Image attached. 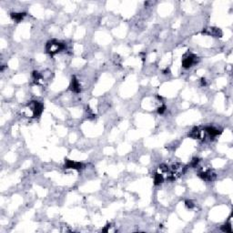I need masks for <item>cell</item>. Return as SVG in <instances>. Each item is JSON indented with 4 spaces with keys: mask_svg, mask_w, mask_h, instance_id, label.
<instances>
[{
    "mask_svg": "<svg viewBox=\"0 0 233 233\" xmlns=\"http://www.w3.org/2000/svg\"><path fill=\"white\" fill-rule=\"evenodd\" d=\"M186 206L189 208H194V203L192 202L191 200H187L186 201Z\"/></svg>",
    "mask_w": 233,
    "mask_h": 233,
    "instance_id": "cell-15",
    "label": "cell"
},
{
    "mask_svg": "<svg viewBox=\"0 0 233 233\" xmlns=\"http://www.w3.org/2000/svg\"><path fill=\"white\" fill-rule=\"evenodd\" d=\"M197 60H198V57L195 55H192L191 54V55L187 56L182 60V66L185 69H189V68L192 67L197 62Z\"/></svg>",
    "mask_w": 233,
    "mask_h": 233,
    "instance_id": "cell-3",
    "label": "cell"
},
{
    "mask_svg": "<svg viewBox=\"0 0 233 233\" xmlns=\"http://www.w3.org/2000/svg\"><path fill=\"white\" fill-rule=\"evenodd\" d=\"M164 180L165 178L164 177H163V175H161L160 173L157 172V173L154 175V184H155V185H159V184H161Z\"/></svg>",
    "mask_w": 233,
    "mask_h": 233,
    "instance_id": "cell-12",
    "label": "cell"
},
{
    "mask_svg": "<svg viewBox=\"0 0 233 233\" xmlns=\"http://www.w3.org/2000/svg\"><path fill=\"white\" fill-rule=\"evenodd\" d=\"M34 110H35V118H38L43 111V104L38 101H34Z\"/></svg>",
    "mask_w": 233,
    "mask_h": 233,
    "instance_id": "cell-9",
    "label": "cell"
},
{
    "mask_svg": "<svg viewBox=\"0 0 233 233\" xmlns=\"http://www.w3.org/2000/svg\"><path fill=\"white\" fill-rule=\"evenodd\" d=\"M70 87H71V90L75 93H79L81 91V86H80V83L78 81V79L74 76L72 78V80H71V85H70Z\"/></svg>",
    "mask_w": 233,
    "mask_h": 233,
    "instance_id": "cell-7",
    "label": "cell"
},
{
    "mask_svg": "<svg viewBox=\"0 0 233 233\" xmlns=\"http://www.w3.org/2000/svg\"><path fill=\"white\" fill-rule=\"evenodd\" d=\"M65 49V45L63 43L56 41V40H51L47 43L46 46V50L48 54L51 56L56 55L59 52H61L62 50Z\"/></svg>",
    "mask_w": 233,
    "mask_h": 233,
    "instance_id": "cell-1",
    "label": "cell"
},
{
    "mask_svg": "<svg viewBox=\"0 0 233 233\" xmlns=\"http://www.w3.org/2000/svg\"><path fill=\"white\" fill-rule=\"evenodd\" d=\"M82 163H80V162H75V161H72L70 159H66L65 160V168L79 170V169L82 168Z\"/></svg>",
    "mask_w": 233,
    "mask_h": 233,
    "instance_id": "cell-6",
    "label": "cell"
},
{
    "mask_svg": "<svg viewBox=\"0 0 233 233\" xmlns=\"http://www.w3.org/2000/svg\"><path fill=\"white\" fill-rule=\"evenodd\" d=\"M204 131H205L207 134H208L210 137H217L218 135H219V134L221 133L220 130L215 128H213V127H207V128H205Z\"/></svg>",
    "mask_w": 233,
    "mask_h": 233,
    "instance_id": "cell-8",
    "label": "cell"
},
{
    "mask_svg": "<svg viewBox=\"0 0 233 233\" xmlns=\"http://www.w3.org/2000/svg\"><path fill=\"white\" fill-rule=\"evenodd\" d=\"M33 79H34V81H35L36 84H38V85L44 83V78H43L42 75L39 72H38V71H34L33 72Z\"/></svg>",
    "mask_w": 233,
    "mask_h": 233,
    "instance_id": "cell-10",
    "label": "cell"
},
{
    "mask_svg": "<svg viewBox=\"0 0 233 233\" xmlns=\"http://www.w3.org/2000/svg\"><path fill=\"white\" fill-rule=\"evenodd\" d=\"M165 110H166V107H165L164 105H162V106H160V107H159V108H158V112H159V114L164 113Z\"/></svg>",
    "mask_w": 233,
    "mask_h": 233,
    "instance_id": "cell-16",
    "label": "cell"
},
{
    "mask_svg": "<svg viewBox=\"0 0 233 233\" xmlns=\"http://www.w3.org/2000/svg\"><path fill=\"white\" fill-rule=\"evenodd\" d=\"M199 178L205 181H212L214 178H216L215 173L211 169H206V170H201L199 173Z\"/></svg>",
    "mask_w": 233,
    "mask_h": 233,
    "instance_id": "cell-2",
    "label": "cell"
},
{
    "mask_svg": "<svg viewBox=\"0 0 233 233\" xmlns=\"http://www.w3.org/2000/svg\"><path fill=\"white\" fill-rule=\"evenodd\" d=\"M199 159H197V158H195V159H193L191 161V166L192 167H197V165L199 164Z\"/></svg>",
    "mask_w": 233,
    "mask_h": 233,
    "instance_id": "cell-14",
    "label": "cell"
},
{
    "mask_svg": "<svg viewBox=\"0 0 233 233\" xmlns=\"http://www.w3.org/2000/svg\"><path fill=\"white\" fill-rule=\"evenodd\" d=\"M201 85H202V86H205L206 85V80L204 79V78H202V79H201Z\"/></svg>",
    "mask_w": 233,
    "mask_h": 233,
    "instance_id": "cell-17",
    "label": "cell"
},
{
    "mask_svg": "<svg viewBox=\"0 0 233 233\" xmlns=\"http://www.w3.org/2000/svg\"><path fill=\"white\" fill-rule=\"evenodd\" d=\"M205 136V131L199 129V128H194L189 133V137L193 139H202Z\"/></svg>",
    "mask_w": 233,
    "mask_h": 233,
    "instance_id": "cell-5",
    "label": "cell"
},
{
    "mask_svg": "<svg viewBox=\"0 0 233 233\" xmlns=\"http://www.w3.org/2000/svg\"><path fill=\"white\" fill-rule=\"evenodd\" d=\"M10 16H11L12 20H14L15 22L18 23L26 16V13H11Z\"/></svg>",
    "mask_w": 233,
    "mask_h": 233,
    "instance_id": "cell-11",
    "label": "cell"
},
{
    "mask_svg": "<svg viewBox=\"0 0 233 233\" xmlns=\"http://www.w3.org/2000/svg\"><path fill=\"white\" fill-rule=\"evenodd\" d=\"M202 34H205L208 36L215 37V38H220L222 36V31L218 28H207L202 31Z\"/></svg>",
    "mask_w": 233,
    "mask_h": 233,
    "instance_id": "cell-4",
    "label": "cell"
},
{
    "mask_svg": "<svg viewBox=\"0 0 233 233\" xmlns=\"http://www.w3.org/2000/svg\"><path fill=\"white\" fill-rule=\"evenodd\" d=\"M221 230H222V231H224V232H232V229H231V226L230 223H227V224L223 225V226L221 227Z\"/></svg>",
    "mask_w": 233,
    "mask_h": 233,
    "instance_id": "cell-13",
    "label": "cell"
}]
</instances>
